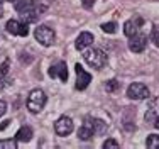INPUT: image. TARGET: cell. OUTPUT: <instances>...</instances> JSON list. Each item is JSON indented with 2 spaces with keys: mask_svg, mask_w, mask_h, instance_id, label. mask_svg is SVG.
Here are the masks:
<instances>
[{
  "mask_svg": "<svg viewBox=\"0 0 159 149\" xmlns=\"http://www.w3.org/2000/svg\"><path fill=\"white\" fill-rule=\"evenodd\" d=\"M49 76L51 78H59L63 83L68 81V66L64 61H59V63L52 64L51 68H49Z\"/></svg>",
  "mask_w": 159,
  "mask_h": 149,
  "instance_id": "8fae6325",
  "label": "cell"
},
{
  "mask_svg": "<svg viewBox=\"0 0 159 149\" xmlns=\"http://www.w3.org/2000/svg\"><path fill=\"white\" fill-rule=\"evenodd\" d=\"M16 10L20 14L24 22H36L41 14L46 10V5L39 3L37 0H17Z\"/></svg>",
  "mask_w": 159,
  "mask_h": 149,
  "instance_id": "6da1fadb",
  "label": "cell"
},
{
  "mask_svg": "<svg viewBox=\"0 0 159 149\" xmlns=\"http://www.w3.org/2000/svg\"><path fill=\"white\" fill-rule=\"evenodd\" d=\"M46 100H48V97L43 90L34 88L27 97V110H31L32 114L41 112V110L44 109V105H46Z\"/></svg>",
  "mask_w": 159,
  "mask_h": 149,
  "instance_id": "7a4b0ae2",
  "label": "cell"
},
{
  "mask_svg": "<svg viewBox=\"0 0 159 149\" xmlns=\"http://www.w3.org/2000/svg\"><path fill=\"white\" fill-rule=\"evenodd\" d=\"M5 29H7V32L14 34V36H20V37H25L29 34L27 22L24 24V22H19V21H16V19H12V21L7 22Z\"/></svg>",
  "mask_w": 159,
  "mask_h": 149,
  "instance_id": "ba28073f",
  "label": "cell"
},
{
  "mask_svg": "<svg viewBox=\"0 0 159 149\" xmlns=\"http://www.w3.org/2000/svg\"><path fill=\"white\" fill-rule=\"evenodd\" d=\"M93 136H97L95 127H93V117H86L85 124L78 129V137L81 141H90Z\"/></svg>",
  "mask_w": 159,
  "mask_h": 149,
  "instance_id": "9c48e42d",
  "label": "cell"
},
{
  "mask_svg": "<svg viewBox=\"0 0 159 149\" xmlns=\"http://www.w3.org/2000/svg\"><path fill=\"white\" fill-rule=\"evenodd\" d=\"M151 41L159 48V26H154L152 30H151Z\"/></svg>",
  "mask_w": 159,
  "mask_h": 149,
  "instance_id": "d6986e66",
  "label": "cell"
},
{
  "mask_svg": "<svg viewBox=\"0 0 159 149\" xmlns=\"http://www.w3.org/2000/svg\"><path fill=\"white\" fill-rule=\"evenodd\" d=\"M75 70H76V90H85L86 86L92 83V75H90L80 63L75 66Z\"/></svg>",
  "mask_w": 159,
  "mask_h": 149,
  "instance_id": "52a82bcc",
  "label": "cell"
},
{
  "mask_svg": "<svg viewBox=\"0 0 159 149\" xmlns=\"http://www.w3.org/2000/svg\"><path fill=\"white\" fill-rule=\"evenodd\" d=\"M81 2H83V5H85L86 9H90V7H92L93 3H95V0H81Z\"/></svg>",
  "mask_w": 159,
  "mask_h": 149,
  "instance_id": "603a6c76",
  "label": "cell"
},
{
  "mask_svg": "<svg viewBox=\"0 0 159 149\" xmlns=\"http://www.w3.org/2000/svg\"><path fill=\"white\" fill-rule=\"evenodd\" d=\"M146 146H147V147H151V149H159V136H156V134L147 136V139H146Z\"/></svg>",
  "mask_w": 159,
  "mask_h": 149,
  "instance_id": "2e32d148",
  "label": "cell"
},
{
  "mask_svg": "<svg viewBox=\"0 0 159 149\" xmlns=\"http://www.w3.org/2000/svg\"><path fill=\"white\" fill-rule=\"evenodd\" d=\"M142 24V19H137V21H125V24H124V34H125L127 37H132L134 34L139 32V26Z\"/></svg>",
  "mask_w": 159,
  "mask_h": 149,
  "instance_id": "4fadbf2b",
  "label": "cell"
},
{
  "mask_svg": "<svg viewBox=\"0 0 159 149\" xmlns=\"http://www.w3.org/2000/svg\"><path fill=\"white\" fill-rule=\"evenodd\" d=\"M117 88H119V81H117V80H108V81L105 83V90L107 91H115Z\"/></svg>",
  "mask_w": 159,
  "mask_h": 149,
  "instance_id": "ffe728a7",
  "label": "cell"
},
{
  "mask_svg": "<svg viewBox=\"0 0 159 149\" xmlns=\"http://www.w3.org/2000/svg\"><path fill=\"white\" fill-rule=\"evenodd\" d=\"M0 5H2V0H0Z\"/></svg>",
  "mask_w": 159,
  "mask_h": 149,
  "instance_id": "4316f807",
  "label": "cell"
},
{
  "mask_svg": "<svg viewBox=\"0 0 159 149\" xmlns=\"http://www.w3.org/2000/svg\"><path fill=\"white\" fill-rule=\"evenodd\" d=\"M119 146H120V144L117 142L115 139H107V141L103 142V149H117Z\"/></svg>",
  "mask_w": 159,
  "mask_h": 149,
  "instance_id": "44dd1931",
  "label": "cell"
},
{
  "mask_svg": "<svg viewBox=\"0 0 159 149\" xmlns=\"http://www.w3.org/2000/svg\"><path fill=\"white\" fill-rule=\"evenodd\" d=\"M73 120L70 119V117H66V115H63V117H59L58 120H56V124H54V131H56V134L58 136H70L71 132H73Z\"/></svg>",
  "mask_w": 159,
  "mask_h": 149,
  "instance_id": "8992f818",
  "label": "cell"
},
{
  "mask_svg": "<svg viewBox=\"0 0 159 149\" xmlns=\"http://www.w3.org/2000/svg\"><path fill=\"white\" fill-rule=\"evenodd\" d=\"M149 88H147L144 83H130L127 88V97L132 98V100H146V98H149Z\"/></svg>",
  "mask_w": 159,
  "mask_h": 149,
  "instance_id": "5b68a950",
  "label": "cell"
},
{
  "mask_svg": "<svg viewBox=\"0 0 159 149\" xmlns=\"http://www.w3.org/2000/svg\"><path fill=\"white\" fill-rule=\"evenodd\" d=\"M154 127H156L157 131H159V115L156 117V120H154Z\"/></svg>",
  "mask_w": 159,
  "mask_h": 149,
  "instance_id": "d4e9b609",
  "label": "cell"
},
{
  "mask_svg": "<svg viewBox=\"0 0 159 149\" xmlns=\"http://www.w3.org/2000/svg\"><path fill=\"white\" fill-rule=\"evenodd\" d=\"M92 43H93V34L92 32H81L78 36V39H76V49L78 51H83V49H86L88 46H92Z\"/></svg>",
  "mask_w": 159,
  "mask_h": 149,
  "instance_id": "7c38bea8",
  "label": "cell"
},
{
  "mask_svg": "<svg viewBox=\"0 0 159 149\" xmlns=\"http://www.w3.org/2000/svg\"><path fill=\"white\" fill-rule=\"evenodd\" d=\"M5 112H7V104L3 100H0V117L5 115Z\"/></svg>",
  "mask_w": 159,
  "mask_h": 149,
  "instance_id": "7402d4cb",
  "label": "cell"
},
{
  "mask_svg": "<svg viewBox=\"0 0 159 149\" xmlns=\"http://www.w3.org/2000/svg\"><path fill=\"white\" fill-rule=\"evenodd\" d=\"M9 68H10V61L5 59L2 64H0V90L5 88L7 85H9V78H7V75H9Z\"/></svg>",
  "mask_w": 159,
  "mask_h": 149,
  "instance_id": "5bb4252c",
  "label": "cell"
},
{
  "mask_svg": "<svg viewBox=\"0 0 159 149\" xmlns=\"http://www.w3.org/2000/svg\"><path fill=\"white\" fill-rule=\"evenodd\" d=\"M83 58L93 70H102L107 64V54L102 49H88V51H85Z\"/></svg>",
  "mask_w": 159,
  "mask_h": 149,
  "instance_id": "3957f363",
  "label": "cell"
},
{
  "mask_svg": "<svg viewBox=\"0 0 159 149\" xmlns=\"http://www.w3.org/2000/svg\"><path fill=\"white\" fill-rule=\"evenodd\" d=\"M102 30L107 34H115L117 30V24L115 22H107V24H102Z\"/></svg>",
  "mask_w": 159,
  "mask_h": 149,
  "instance_id": "ac0fdd59",
  "label": "cell"
},
{
  "mask_svg": "<svg viewBox=\"0 0 159 149\" xmlns=\"http://www.w3.org/2000/svg\"><path fill=\"white\" fill-rule=\"evenodd\" d=\"M34 37L43 46H51L56 39V34H54V29H51L49 26H37L36 30H34Z\"/></svg>",
  "mask_w": 159,
  "mask_h": 149,
  "instance_id": "277c9868",
  "label": "cell"
},
{
  "mask_svg": "<svg viewBox=\"0 0 159 149\" xmlns=\"http://www.w3.org/2000/svg\"><path fill=\"white\" fill-rule=\"evenodd\" d=\"M147 46V36L146 34H134V36L130 37V41H129V49H130L132 53H142L144 49H146Z\"/></svg>",
  "mask_w": 159,
  "mask_h": 149,
  "instance_id": "30bf717a",
  "label": "cell"
},
{
  "mask_svg": "<svg viewBox=\"0 0 159 149\" xmlns=\"http://www.w3.org/2000/svg\"><path fill=\"white\" fill-rule=\"evenodd\" d=\"M16 147H17V139L0 141V149H16Z\"/></svg>",
  "mask_w": 159,
  "mask_h": 149,
  "instance_id": "e0dca14e",
  "label": "cell"
},
{
  "mask_svg": "<svg viewBox=\"0 0 159 149\" xmlns=\"http://www.w3.org/2000/svg\"><path fill=\"white\" fill-rule=\"evenodd\" d=\"M9 2H17V0H9Z\"/></svg>",
  "mask_w": 159,
  "mask_h": 149,
  "instance_id": "484cf974",
  "label": "cell"
},
{
  "mask_svg": "<svg viewBox=\"0 0 159 149\" xmlns=\"http://www.w3.org/2000/svg\"><path fill=\"white\" fill-rule=\"evenodd\" d=\"M31 137H32V129L27 127V125H22L16 134V139L20 141V142H27V141H31Z\"/></svg>",
  "mask_w": 159,
  "mask_h": 149,
  "instance_id": "9a60e30c",
  "label": "cell"
},
{
  "mask_svg": "<svg viewBox=\"0 0 159 149\" xmlns=\"http://www.w3.org/2000/svg\"><path fill=\"white\" fill-rule=\"evenodd\" d=\"M9 124H10V120H3L2 124H0V131H5V129L9 127Z\"/></svg>",
  "mask_w": 159,
  "mask_h": 149,
  "instance_id": "cb8c5ba5",
  "label": "cell"
}]
</instances>
